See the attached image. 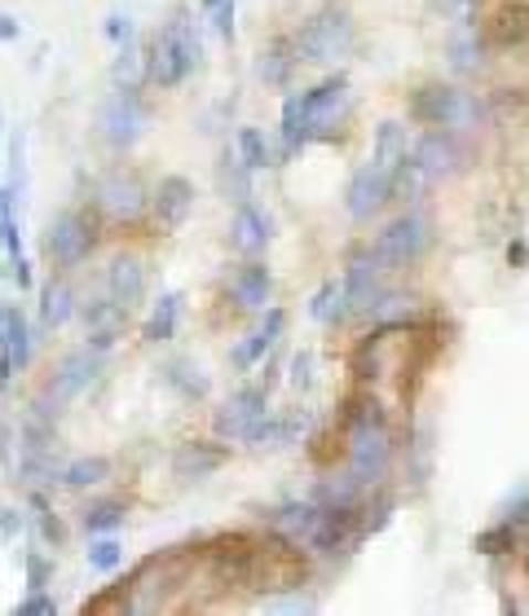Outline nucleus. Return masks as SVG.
I'll return each instance as SVG.
<instances>
[{
	"label": "nucleus",
	"instance_id": "f257e3e1",
	"mask_svg": "<svg viewBox=\"0 0 529 616\" xmlns=\"http://www.w3.org/2000/svg\"><path fill=\"white\" fill-rule=\"evenodd\" d=\"M203 57V44H199V26H194V13L186 4H177L168 13V22L150 35L146 44V84L155 88H177L186 84V75L199 66Z\"/></svg>",
	"mask_w": 529,
	"mask_h": 616
},
{
	"label": "nucleus",
	"instance_id": "f03ea898",
	"mask_svg": "<svg viewBox=\"0 0 529 616\" xmlns=\"http://www.w3.org/2000/svg\"><path fill=\"white\" fill-rule=\"evenodd\" d=\"M292 40H296L300 62L331 66V62H340V57L353 53V44H358V26H353V13H349L345 0H340V4L318 9L309 22H300V31H296Z\"/></svg>",
	"mask_w": 529,
	"mask_h": 616
},
{
	"label": "nucleus",
	"instance_id": "7ed1b4c3",
	"mask_svg": "<svg viewBox=\"0 0 529 616\" xmlns=\"http://www.w3.org/2000/svg\"><path fill=\"white\" fill-rule=\"evenodd\" d=\"M97 234H102V216L93 208H66V212H57L49 221V230H44V256H49V265L62 269V274L80 269L93 256Z\"/></svg>",
	"mask_w": 529,
	"mask_h": 616
},
{
	"label": "nucleus",
	"instance_id": "20e7f679",
	"mask_svg": "<svg viewBox=\"0 0 529 616\" xmlns=\"http://www.w3.org/2000/svg\"><path fill=\"white\" fill-rule=\"evenodd\" d=\"M93 212L102 216V225L115 230H137L150 216V190L133 168H115L97 181L93 190Z\"/></svg>",
	"mask_w": 529,
	"mask_h": 616
},
{
	"label": "nucleus",
	"instance_id": "39448f33",
	"mask_svg": "<svg viewBox=\"0 0 529 616\" xmlns=\"http://www.w3.org/2000/svg\"><path fill=\"white\" fill-rule=\"evenodd\" d=\"M375 256L393 269V274H406V269H415L424 256H429V247H433V221L424 216V212H402V216H393L380 234H375Z\"/></svg>",
	"mask_w": 529,
	"mask_h": 616
},
{
	"label": "nucleus",
	"instance_id": "423d86ee",
	"mask_svg": "<svg viewBox=\"0 0 529 616\" xmlns=\"http://www.w3.org/2000/svg\"><path fill=\"white\" fill-rule=\"evenodd\" d=\"M411 119L424 128H473L482 119V102L451 88V84H424L411 93Z\"/></svg>",
	"mask_w": 529,
	"mask_h": 616
},
{
	"label": "nucleus",
	"instance_id": "0eeeda50",
	"mask_svg": "<svg viewBox=\"0 0 529 616\" xmlns=\"http://www.w3.org/2000/svg\"><path fill=\"white\" fill-rule=\"evenodd\" d=\"M102 365H106V352H102V348H93V343H84V348L66 352V357L53 365V374H49V383H44L40 401H44L53 414H62L71 401H80V396L97 383Z\"/></svg>",
	"mask_w": 529,
	"mask_h": 616
},
{
	"label": "nucleus",
	"instance_id": "6e6552de",
	"mask_svg": "<svg viewBox=\"0 0 529 616\" xmlns=\"http://www.w3.org/2000/svg\"><path fill=\"white\" fill-rule=\"evenodd\" d=\"M146 124H150V110H146V102H141V88H137V84H115V93L106 97V106H102V115H97L102 141H106L110 150H133V146L141 141Z\"/></svg>",
	"mask_w": 529,
	"mask_h": 616
},
{
	"label": "nucleus",
	"instance_id": "1a4fd4ad",
	"mask_svg": "<svg viewBox=\"0 0 529 616\" xmlns=\"http://www.w3.org/2000/svg\"><path fill=\"white\" fill-rule=\"evenodd\" d=\"M393 269L375 256V247H358L345 265V291H349V308L353 317H371V308L384 300Z\"/></svg>",
	"mask_w": 529,
	"mask_h": 616
},
{
	"label": "nucleus",
	"instance_id": "9d476101",
	"mask_svg": "<svg viewBox=\"0 0 529 616\" xmlns=\"http://www.w3.org/2000/svg\"><path fill=\"white\" fill-rule=\"evenodd\" d=\"M305 115H309V132L314 141H331L349 115V75L336 71L327 79H318L309 93H305Z\"/></svg>",
	"mask_w": 529,
	"mask_h": 616
},
{
	"label": "nucleus",
	"instance_id": "9b49d317",
	"mask_svg": "<svg viewBox=\"0 0 529 616\" xmlns=\"http://www.w3.org/2000/svg\"><path fill=\"white\" fill-rule=\"evenodd\" d=\"M265 414H269V383H256V387L234 392V396L212 414V427H216L221 440H243Z\"/></svg>",
	"mask_w": 529,
	"mask_h": 616
},
{
	"label": "nucleus",
	"instance_id": "f8f14e48",
	"mask_svg": "<svg viewBox=\"0 0 529 616\" xmlns=\"http://www.w3.org/2000/svg\"><path fill=\"white\" fill-rule=\"evenodd\" d=\"M415 159H420V168H424L429 181H446V177H455L468 163V146L459 141L455 128H429L415 141Z\"/></svg>",
	"mask_w": 529,
	"mask_h": 616
},
{
	"label": "nucleus",
	"instance_id": "ddd939ff",
	"mask_svg": "<svg viewBox=\"0 0 529 616\" xmlns=\"http://www.w3.org/2000/svg\"><path fill=\"white\" fill-rule=\"evenodd\" d=\"M389 203H393V177H389L384 168H375V163H362V168L349 177V190H345L349 216L367 225V221L380 216Z\"/></svg>",
	"mask_w": 529,
	"mask_h": 616
},
{
	"label": "nucleus",
	"instance_id": "4468645a",
	"mask_svg": "<svg viewBox=\"0 0 529 616\" xmlns=\"http://www.w3.org/2000/svg\"><path fill=\"white\" fill-rule=\"evenodd\" d=\"M194 212V185L186 177H159L150 190V225L159 234H177Z\"/></svg>",
	"mask_w": 529,
	"mask_h": 616
},
{
	"label": "nucleus",
	"instance_id": "2eb2a0df",
	"mask_svg": "<svg viewBox=\"0 0 529 616\" xmlns=\"http://www.w3.org/2000/svg\"><path fill=\"white\" fill-rule=\"evenodd\" d=\"M283 330H287V312L283 308H265V321L247 334V339H239L234 348H230V365L239 370V374H247V370H256L274 348H278V339H283Z\"/></svg>",
	"mask_w": 529,
	"mask_h": 616
},
{
	"label": "nucleus",
	"instance_id": "dca6fc26",
	"mask_svg": "<svg viewBox=\"0 0 529 616\" xmlns=\"http://www.w3.org/2000/svg\"><path fill=\"white\" fill-rule=\"evenodd\" d=\"M80 321H84V334H88V343H93V348H102V352H110V348L124 339L128 308L115 305L110 296H102V300H88V305H80Z\"/></svg>",
	"mask_w": 529,
	"mask_h": 616
},
{
	"label": "nucleus",
	"instance_id": "f3484780",
	"mask_svg": "<svg viewBox=\"0 0 529 616\" xmlns=\"http://www.w3.org/2000/svg\"><path fill=\"white\" fill-rule=\"evenodd\" d=\"M225 296H230V305L239 308V312H265L269 296H274V274L261 261H247V265L234 269Z\"/></svg>",
	"mask_w": 529,
	"mask_h": 616
},
{
	"label": "nucleus",
	"instance_id": "a211bd4d",
	"mask_svg": "<svg viewBox=\"0 0 529 616\" xmlns=\"http://www.w3.org/2000/svg\"><path fill=\"white\" fill-rule=\"evenodd\" d=\"M106 296L115 305H124L128 312L141 305V296H146V261L137 252H119L110 261V269H106Z\"/></svg>",
	"mask_w": 529,
	"mask_h": 616
},
{
	"label": "nucleus",
	"instance_id": "6ab92c4d",
	"mask_svg": "<svg viewBox=\"0 0 529 616\" xmlns=\"http://www.w3.org/2000/svg\"><path fill=\"white\" fill-rule=\"evenodd\" d=\"M269 216L247 199L234 208V221H230V247L243 256V261H256L265 247H269Z\"/></svg>",
	"mask_w": 529,
	"mask_h": 616
},
{
	"label": "nucleus",
	"instance_id": "aec40b11",
	"mask_svg": "<svg viewBox=\"0 0 529 616\" xmlns=\"http://www.w3.org/2000/svg\"><path fill=\"white\" fill-rule=\"evenodd\" d=\"M529 40V0H499L486 18V44L495 49H521Z\"/></svg>",
	"mask_w": 529,
	"mask_h": 616
},
{
	"label": "nucleus",
	"instance_id": "412c9836",
	"mask_svg": "<svg viewBox=\"0 0 529 616\" xmlns=\"http://www.w3.org/2000/svg\"><path fill=\"white\" fill-rule=\"evenodd\" d=\"M225 458H230V449L225 445H212V440H186V445H177V454H172V476L177 480H208L212 471H221L225 467Z\"/></svg>",
	"mask_w": 529,
	"mask_h": 616
},
{
	"label": "nucleus",
	"instance_id": "4be33fe9",
	"mask_svg": "<svg viewBox=\"0 0 529 616\" xmlns=\"http://www.w3.org/2000/svg\"><path fill=\"white\" fill-rule=\"evenodd\" d=\"M75 312H80L75 287H71V283H66V274L57 269V274L40 287V326H44V330H62Z\"/></svg>",
	"mask_w": 529,
	"mask_h": 616
},
{
	"label": "nucleus",
	"instance_id": "5701e85b",
	"mask_svg": "<svg viewBox=\"0 0 529 616\" xmlns=\"http://www.w3.org/2000/svg\"><path fill=\"white\" fill-rule=\"evenodd\" d=\"M278 141H283L278 159H296V155L314 141V132H309V115H305V93H292V97L283 102V115H278Z\"/></svg>",
	"mask_w": 529,
	"mask_h": 616
},
{
	"label": "nucleus",
	"instance_id": "b1692460",
	"mask_svg": "<svg viewBox=\"0 0 529 616\" xmlns=\"http://www.w3.org/2000/svg\"><path fill=\"white\" fill-rule=\"evenodd\" d=\"M411 150H415L411 128H406V124H398V119H384V124L375 128V150H371V163H375V168H384V172L393 177V172H398V163H402Z\"/></svg>",
	"mask_w": 529,
	"mask_h": 616
},
{
	"label": "nucleus",
	"instance_id": "393cba45",
	"mask_svg": "<svg viewBox=\"0 0 529 616\" xmlns=\"http://www.w3.org/2000/svg\"><path fill=\"white\" fill-rule=\"evenodd\" d=\"M318 511H322L318 502H287V507H278L269 516V533L287 538L292 546H305L309 533H314V524H318Z\"/></svg>",
	"mask_w": 529,
	"mask_h": 616
},
{
	"label": "nucleus",
	"instance_id": "a878e982",
	"mask_svg": "<svg viewBox=\"0 0 529 616\" xmlns=\"http://www.w3.org/2000/svg\"><path fill=\"white\" fill-rule=\"evenodd\" d=\"M296 66H300V53H296V40H292V35L269 40V44L261 49V57H256V75H261L265 84H287Z\"/></svg>",
	"mask_w": 529,
	"mask_h": 616
},
{
	"label": "nucleus",
	"instance_id": "bb28decb",
	"mask_svg": "<svg viewBox=\"0 0 529 616\" xmlns=\"http://www.w3.org/2000/svg\"><path fill=\"white\" fill-rule=\"evenodd\" d=\"M309 317H314V321H322V326H345V321L353 317V308H349V291H345V278H327V283L314 291V300H309Z\"/></svg>",
	"mask_w": 529,
	"mask_h": 616
},
{
	"label": "nucleus",
	"instance_id": "cd10ccee",
	"mask_svg": "<svg viewBox=\"0 0 529 616\" xmlns=\"http://www.w3.org/2000/svg\"><path fill=\"white\" fill-rule=\"evenodd\" d=\"M0 321H4V357L22 374L31 365V326H27V312L18 305H4L0 308Z\"/></svg>",
	"mask_w": 529,
	"mask_h": 616
},
{
	"label": "nucleus",
	"instance_id": "c85d7f7f",
	"mask_svg": "<svg viewBox=\"0 0 529 616\" xmlns=\"http://www.w3.org/2000/svg\"><path fill=\"white\" fill-rule=\"evenodd\" d=\"M110 480V458L102 454H84V458H66L62 471H57V485L62 489H97Z\"/></svg>",
	"mask_w": 529,
	"mask_h": 616
},
{
	"label": "nucleus",
	"instance_id": "c756f323",
	"mask_svg": "<svg viewBox=\"0 0 529 616\" xmlns=\"http://www.w3.org/2000/svg\"><path fill=\"white\" fill-rule=\"evenodd\" d=\"M216 190H221V199H230L234 208L252 199V168L243 163L239 150H234V155H230V150L221 155V163H216Z\"/></svg>",
	"mask_w": 529,
	"mask_h": 616
},
{
	"label": "nucleus",
	"instance_id": "7c9ffc66",
	"mask_svg": "<svg viewBox=\"0 0 529 616\" xmlns=\"http://www.w3.org/2000/svg\"><path fill=\"white\" fill-rule=\"evenodd\" d=\"M181 305H186V296H181V291H163V296L155 300V308H150V317H146V330H141V339H146V343H168V339L177 334Z\"/></svg>",
	"mask_w": 529,
	"mask_h": 616
},
{
	"label": "nucleus",
	"instance_id": "2f4dec72",
	"mask_svg": "<svg viewBox=\"0 0 529 616\" xmlns=\"http://www.w3.org/2000/svg\"><path fill=\"white\" fill-rule=\"evenodd\" d=\"M451 62L459 75H477L486 66V35H477V26L464 18V26L451 35Z\"/></svg>",
	"mask_w": 529,
	"mask_h": 616
},
{
	"label": "nucleus",
	"instance_id": "473e14b6",
	"mask_svg": "<svg viewBox=\"0 0 529 616\" xmlns=\"http://www.w3.org/2000/svg\"><path fill=\"white\" fill-rule=\"evenodd\" d=\"M517 546H521V529H517L512 520H499V524H490V529H482V533L473 538V551L486 555V560H504V555H512Z\"/></svg>",
	"mask_w": 529,
	"mask_h": 616
},
{
	"label": "nucleus",
	"instance_id": "72a5a7b5",
	"mask_svg": "<svg viewBox=\"0 0 529 616\" xmlns=\"http://www.w3.org/2000/svg\"><path fill=\"white\" fill-rule=\"evenodd\" d=\"M124 516H128V507L119 498H97V502H88L80 511V524H84L88 538H97V533H115L124 524Z\"/></svg>",
	"mask_w": 529,
	"mask_h": 616
},
{
	"label": "nucleus",
	"instance_id": "f704fd0d",
	"mask_svg": "<svg viewBox=\"0 0 529 616\" xmlns=\"http://www.w3.org/2000/svg\"><path fill=\"white\" fill-rule=\"evenodd\" d=\"M429 185H433V181L424 177V168H420V159H415V150H411V155L398 163V172H393V203H420Z\"/></svg>",
	"mask_w": 529,
	"mask_h": 616
},
{
	"label": "nucleus",
	"instance_id": "c9c22d12",
	"mask_svg": "<svg viewBox=\"0 0 529 616\" xmlns=\"http://www.w3.org/2000/svg\"><path fill=\"white\" fill-rule=\"evenodd\" d=\"M163 383H168V387H177L186 401H203V396H208V387H212V383H208V374H203L194 361H168V365H163Z\"/></svg>",
	"mask_w": 529,
	"mask_h": 616
},
{
	"label": "nucleus",
	"instance_id": "e433bc0d",
	"mask_svg": "<svg viewBox=\"0 0 529 616\" xmlns=\"http://www.w3.org/2000/svg\"><path fill=\"white\" fill-rule=\"evenodd\" d=\"M239 155H243V163H247L252 172H261V168H274V163H278V155H274V146L265 141V132H261V128H239Z\"/></svg>",
	"mask_w": 529,
	"mask_h": 616
},
{
	"label": "nucleus",
	"instance_id": "4c0bfd02",
	"mask_svg": "<svg viewBox=\"0 0 529 616\" xmlns=\"http://www.w3.org/2000/svg\"><path fill=\"white\" fill-rule=\"evenodd\" d=\"M31 520H35V529H40V538H44L49 546H62V542H66V529H62L57 511L44 502V493H40V489H31Z\"/></svg>",
	"mask_w": 529,
	"mask_h": 616
},
{
	"label": "nucleus",
	"instance_id": "58836bf2",
	"mask_svg": "<svg viewBox=\"0 0 529 616\" xmlns=\"http://www.w3.org/2000/svg\"><path fill=\"white\" fill-rule=\"evenodd\" d=\"M84 560H88V569H97V573H115V569L124 564V546H119L110 533H97V538L88 542Z\"/></svg>",
	"mask_w": 529,
	"mask_h": 616
},
{
	"label": "nucleus",
	"instance_id": "ea45409f",
	"mask_svg": "<svg viewBox=\"0 0 529 616\" xmlns=\"http://www.w3.org/2000/svg\"><path fill=\"white\" fill-rule=\"evenodd\" d=\"M208 18H212V26H216V35H221V40H234V18H239V0H216V4L208 9Z\"/></svg>",
	"mask_w": 529,
	"mask_h": 616
},
{
	"label": "nucleus",
	"instance_id": "a19ab883",
	"mask_svg": "<svg viewBox=\"0 0 529 616\" xmlns=\"http://www.w3.org/2000/svg\"><path fill=\"white\" fill-rule=\"evenodd\" d=\"M22 564H27V591H44V586H49L53 564H49L40 551H27V555H22Z\"/></svg>",
	"mask_w": 529,
	"mask_h": 616
},
{
	"label": "nucleus",
	"instance_id": "79ce46f5",
	"mask_svg": "<svg viewBox=\"0 0 529 616\" xmlns=\"http://www.w3.org/2000/svg\"><path fill=\"white\" fill-rule=\"evenodd\" d=\"M292 387L296 392H309L314 387V352H296L292 357Z\"/></svg>",
	"mask_w": 529,
	"mask_h": 616
},
{
	"label": "nucleus",
	"instance_id": "37998d69",
	"mask_svg": "<svg viewBox=\"0 0 529 616\" xmlns=\"http://www.w3.org/2000/svg\"><path fill=\"white\" fill-rule=\"evenodd\" d=\"M4 274H9V283L18 287V291H31V265H27V256L18 252V256H4Z\"/></svg>",
	"mask_w": 529,
	"mask_h": 616
},
{
	"label": "nucleus",
	"instance_id": "c03bdc74",
	"mask_svg": "<svg viewBox=\"0 0 529 616\" xmlns=\"http://www.w3.org/2000/svg\"><path fill=\"white\" fill-rule=\"evenodd\" d=\"M18 616H53L57 613V604H53V595H44V591H31L18 608H13Z\"/></svg>",
	"mask_w": 529,
	"mask_h": 616
},
{
	"label": "nucleus",
	"instance_id": "a18cd8bd",
	"mask_svg": "<svg viewBox=\"0 0 529 616\" xmlns=\"http://www.w3.org/2000/svg\"><path fill=\"white\" fill-rule=\"evenodd\" d=\"M22 524H27V516H22L18 507H4V502H0V546L13 542V538L22 533Z\"/></svg>",
	"mask_w": 529,
	"mask_h": 616
},
{
	"label": "nucleus",
	"instance_id": "49530a36",
	"mask_svg": "<svg viewBox=\"0 0 529 616\" xmlns=\"http://www.w3.org/2000/svg\"><path fill=\"white\" fill-rule=\"evenodd\" d=\"M106 40L119 49L124 40H133V22H128L124 13H110V18H106Z\"/></svg>",
	"mask_w": 529,
	"mask_h": 616
},
{
	"label": "nucleus",
	"instance_id": "de8ad7c7",
	"mask_svg": "<svg viewBox=\"0 0 529 616\" xmlns=\"http://www.w3.org/2000/svg\"><path fill=\"white\" fill-rule=\"evenodd\" d=\"M0 247H4V256H18L22 252V234H18V221L13 216L0 221Z\"/></svg>",
	"mask_w": 529,
	"mask_h": 616
},
{
	"label": "nucleus",
	"instance_id": "09e8293b",
	"mask_svg": "<svg viewBox=\"0 0 529 616\" xmlns=\"http://www.w3.org/2000/svg\"><path fill=\"white\" fill-rule=\"evenodd\" d=\"M18 35H22V22H18L13 13H4V9H0V44H13Z\"/></svg>",
	"mask_w": 529,
	"mask_h": 616
},
{
	"label": "nucleus",
	"instance_id": "8fccbe9b",
	"mask_svg": "<svg viewBox=\"0 0 529 616\" xmlns=\"http://www.w3.org/2000/svg\"><path fill=\"white\" fill-rule=\"evenodd\" d=\"M508 265H512V269H526V265H529L526 238H512V243H508Z\"/></svg>",
	"mask_w": 529,
	"mask_h": 616
},
{
	"label": "nucleus",
	"instance_id": "3c124183",
	"mask_svg": "<svg viewBox=\"0 0 529 616\" xmlns=\"http://www.w3.org/2000/svg\"><path fill=\"white\" fill-rule=\"evenodd\" d=\"M429 4H433L437 13H464V18L473 13V0H429Z\"/></svg>",
	"mask_w": 529,
	"mask_h": 616
},
{
	"label": "nucleus",
	"instance_id": "603ef678",
	"mask_svg": "<svg viewBox=\"0 0 529 616\" xmlns=\"http://www.w3.org/2000/svg\"><path fill=\"white\" fill-rule=\"evenodd\" d=\"M13 203H18V194H13L9 185H0V221H4V216H13Z\"/></svg>",
	"mask_w": 529,
	"mask_h": 616
},
{
	"label": "nucleus",
	"instance_id": "864d4df0",
	"mask_svg": "<svg viewBox=\"0 0 529 616\" xmlns=\"http://www.w3.org/2000/svg\"><path fill=\"white\" fill-rule=\"evenodd\" d=\"M0 352H4V321H0Z\"/></svg>",
	"mask_w": 529,
	"mask_h": 616
},
{
	"label": "nucleus",
	"instance_id": "5fc2aeb1",
	"mask_svg": "<svg viewBox=\"0 0 529 616\" xmlns=\"http://www.w3.org/2000/svg\"><path fill=\"white\" fill-rule=\"evenodd\" d=\"M212 4H216V0H203V13H208V9H212Z\"/></svg>",
	"mask_w": 529,
	"mask_h": 616
},
{
	"label": "nucleus",
	"instance_id": "6e6d98bb",
	"mask_svg": "<svg viewBox=\"0 0 529 616\" xmlns=\"http://www.w3.org/2000/svg\"><path fill=\"white\" fill-rule=\"evenodd\" d=\"M0 137H4V115H0Z\"/></svg>",
	"mask_w": 529,
	"mask_h": 616
}]
</instances>
